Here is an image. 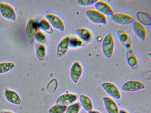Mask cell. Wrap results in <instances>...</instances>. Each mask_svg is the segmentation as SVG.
<instances>
[{
    "instance_id": "18",
    "label": "cell",
    "mask_w": 151,
    "mask_h": 113,
    "mask_svg": "<svg viewBox=\"0 0 151 113\" xmlns=\"http://www.w3.org/2000/svg\"><path fill=\"white\" fill-rule=\"evenodd\" d=\"M80 101L83 108L89 113L92 111L93 105L90 99L87 96L83 95L80 97Z\"/></svg>"
},
{
    "instance_id": "8",
    "label": "cell",
    "mask_w": 151,
    "mask_h": 113,
    "mask_svg": "<svg viewBox=\"0 0 151 113\" xmlns=\"http://www.w3.org/2000/svg\"><path fill=\"white\" fill-rule=\"evenodd\" d=\"M45 18L50 24L54 28L63 31L64 26L62 20L58 16L51 14H47Z\"/></svg>"
},
{
    "instance_id": "14",
    "label": "cell",
    "mask_w": 151,
    "mask_h": 113,
    "mask_svg": "<svg viewBox=\"0 0 151 113\" xmlns=\"http://www.w3.org/2000/svg\"><path fill=\"white\" fill-rule=\"evenodd\" d=\"M4 94L6 99L11 103L19 104L21 102L19 96L17 92L14 91L6 89L4 91Z\"/></svg>"
},
{
    "instance_id": "6",
    "label": "cell",
    "mask_w": 151,
    "mask_h": 113,
    "mask_svg": "<svg viewBox=\"0 0 151 113\" xmlns=\"http://www.w3.org/2000/svg\"><path fill=\"white\" fill-rule=\"evenodd\" d=\"M105 92L110 96L117 99L121 98L119 91L114 84L110 82H105L101 85Z\"/></svg>"
},
{
    "instance_id": "19",
    "label": "cell",
    "mask_w": 151,
    "mask_h": 113,
    "mask_svg": "<svg viewBox=\"0 0 151 113\" xmlns=\"http://www.w3.org/2000/svg\"><path fill=\"white\" fill-rule=\"evenodd\" d=\"M76 33L79 38L84 41H89L91 38L90 32L85 28H80L77 29L76 31Z\"/></svg>"
},
{
    "instance_id": "24",
    "label": "cell",
    "mask_w": 151,
    "mask_h": 113,
    "mask_svg": "<svg viewBox=\"0 0 151 113\" xmlns=\"http://www.w3.org/2000/svg\"><path fill=\"white\" fill-rule=\"evenodd\" d=\"M127 62L129 66H134L137 64V59L131 51L129 50L127 51Z\"/></svg>"
},
{
    "instance_id": "29",
    "label": "cell",
    "mask_w": 151,
    "mask_h": 113,
    "mask_svg": "<svg viewBox=\"0 0 151 113\" xmlns=\"http://www.w3.org/2000/svg\"><path fill=\"white\" fill-rule=\"evenodd\" d=\"M97 1V0H78L77 3L81 6H89L95 4Z\"/></svg>"
},
{
    "instance_id": "9",
    "label": "cell",
    "mask_w": 151,
    "mask_h": 113,
    "mask_svg": "<svg viewBox=\"0 0 151 113\" xmlns=\"http://www.w3.org/2000/svg\"><path fill=\"white\" fill-rule=\"evenodd\" d=\"M97 11L104 15L111 16L113 14V11L107 3L102 1H98L94 5Z\"/></svg>"
},
{
    "instance_id": "10",
    "label": "cell",
    "mask_w": 151,
    "mask_h": 113,
    "mask_svg": "<svg viewBox=\"0 0 151 113\" xmlns=\"http://www.w3.org/2000/svg\"><path fill=\"white\" fill-rule=\"evenodd\" d=\"M133 29L136 35L140 40L144 41L146 37V31L143 25L138 21L133 24Z\"/></svg>"
},
{
    "instance_id": "5",
    "label": "cell",
    "mask_w": 151,
    "mask_h": 113,
    "mask_svg": "<svg viewBox=\"0 0 151 113\" xmlns=\"http://www.w3.org/2000/svg\"><path fill=\"white\" fill-rule=\"evenodd\" d=\"M0 11L2 15L6 19L13 21L15 20V12L10 6L6 4L0 3Z\"/></svg>"
},
{
    "instance_id": "15",
    "label": "cell",
    "mask_w": 151,
    "mask_h": 113,
    "mask_svg": "<svg viewBox=\"0 0 151 113\" xmlns=\"http://www.w3.org/2000/svg\"><path fill=\"white\" fill-rule=\"evenodd\" d=\"M103 99L105 109L108 113H119L118 108L113 100L107 97L103 98Z\"/></svg>"
},
{
    "instance_id": "4",
    "label": "cell",
    "mask_w": 151,
    "mask_h": 113,
    "mask_svg": "<svg viewBox=\"0 0 151 113\" xmlns=\"http://www.w3.org/2000/svg\"><path fill=\"white\" fill-rule=\"evenodd\" d=\"M37 27V23L32 20H29L27 24L26 34L27 41L30 44H32L34 42Z\"/></svg>"
},
{
    "instance_id": "31",
    "label": "cell",
    "mask_w": 151,
    "mask_h": 113,
    "mask_svg": "<svg viewBox=\"0 0 151 113\" xmlns=\"http://www.w3.org/2000/svg\"><path fill=\"white\" fill-rule=\"evenodd\" d=\"M119 113H128L125 110L123 109H121L119 111Z\"/></svg>"
},
{
    "instance_id": "23",
    "label": "cell",
    "mask_w": 151,
    "mask_h": 113,
    "mask_svg": "<svg viewBox=\"0 0 151 113\" xmlns=\"http://www.w3.org/2000/svg\"><path fill=\"white\" fill-rule=\"evenodd\" d=\"M15 64L12 62H4L0 63V74L5 73L12 69Z\"/></svg>"
},
{
    "instance_id": "22",
    "label": "cell",
    "mask_w": 151,
    "mask_h": 113,
    "mask_svg": "<svg viewBox=\"0 0 151 113\" xmlns=\"http://www.w3.org/2000/svg\"><path fill=\"white\" fill-rule=\"evenodd\" d=\"M67 108V106L65 105H56L49 109V113H64Z\"/></svg>"
},
{
    "instance_id": "27",
    "label": "cell",
    "mask_w": 151,
    "mask_h": 113,
    "mask_svg": "<svg viewBox=\"0 0 151 113\" xmlns=\"http://www.w3.org/2000/svg\"><path fill=\"white\" fill-rule=\"evenodd\" d=\"M83 44L82 41L78 38H73L70 40V45L71 47H76L81 46Z\"/></svg>"
},
{
    "instance_id": "16",
    "label": "cell",
    "mask_w": 151,
    "mask_h": 113,
    "mask_svg": "<svg viewBox=\"0 0 151 113\" xmlns=\"http://www.w3.org/2000/svg\"><path fill=\"white\" fill-rule=\"evenodd\" d=\"M136 16L138 21L142 25L147 26L151 25V16L148 13L144 11H139L137 13Z\"/></svg>"
},
{
    "instance_id": "2",
    "label": "cell",
    "mask_w": 151,
    "mask_h": 113,
    "mask_svg": "<svg viewBox=\"0 0 151 113\" xmlns=\"http://www.w3.org/2000/svg\"><path fill=\"white\" fill-rule=\"evenodd\" d=\"M86 14L88 19L93 23L104 25L106 23V18L105 15L96 10H88Z\"/></svg>"
},
{
    "instance_id": "12",
    "label": "cell",
    "mask_w": 151,
    "mask_h": 113,
    "mask_svg": "<svg viewBox=\"0 0 151 113\" xmlns=\"http://www.w3.org/2000/svg\"><path fill=\"white\" fill-rule=\"evenodd\" d=\"M70 38L66 36L60 42L57 49V55L58 57H61L67 52L70 45Z\"/></svg>"
},
{
    "instance_id": "28",
    "label": "cell",
    "mask_w": 151,
    "mask_h": 113,
    "mask_svg": "<svg viewBox=\"0 0 151 113\" xmlns=\"http://www.w3.org/2000/svg\"><path fill=\"white\" fill-rule=\"evenodd\" d=\"M58 86V82L55 79H53L48 84L47 89L50 91L55 92Z\"/></svg>"
},
{
    "instance_id": "30",
    "label": "cell",
    "mask_w": 151,
    "mask_h": 113,
    "mask_svg": "<svg viewBox=\"0 0 151 113\" xmlns=\"http://www.w3.org/2000/svg\"><path fill=\"white\" fill-rule=\"evenodd\" d=\"M102 36H99L97 37V40L99 42V41H101L102 40Z\"/></svg>"
},
{
    "instance_id": "21",
    "label": "cell",
    "mask_w": 151,
    "mask_h": 113,
    "mask_svg": "<svg viewBox=\"0 0 151 113\" xmlns=\"http://www.w3.org/2000/svg\"><path fill=\"white\" fill-rule=\"evenodd\" d=\"M36 53L37 57L41 61H43L45 58L46 49L42 44H39L36 46Z\"/></svg>"
},
{
    "instance_id": "32",
    "label": "cell",
    "mask_w": 151,
    "mask_h": 113,
    "mask_svg": "<svg viewBox=\"0 0 151 113\" xmlns=\"http://www.w3.org/2000/svg\"><path fill=\"white\" fill-rule=\"evenodd\" d=\"M89 113H101L99 112L96 111H92L91 112H90Z\"/></svg>"
},
{
    "instance_id": "1",
    "label": "cell",
    "mask_w": 151,
    "mask_h": 113,
    "mask_svg": "<svg viewBox=\"0 0 151 113\" xmlns=\"http://www.w3.org/2000/svg\"><path fill=\"white\" fill-rule=\"evenodd\" d=\"M114 49V41L112 34H108L104 38L102 43V50L104 55L107 58L111 57Z\"/></svg>"
},
{
    "instance_id": "25",
    "label": "cell",
    "mask_w": 151,
    "mask_h": 113,
    "mask_svg": "<svg viewBox=\"0 0 151 113\" xmlns=\"http://www.w3.org/2000/svg\"><path fill=\"white\" fill-rule=\"evenodd\" d=\"M80 109V105L79 103H74L68 106L65 113H78Z\"/></svg>"
},
{
    "instance_id": "3",
    "label": "cell",
    "mask_w": 151,
    "mask_h": 113,
    "mask_svg": "<svg viewBox=\"0 0 151 113\" xmlns=\"http://www.w3.org/2000/svg\"><path fill=\"white\" fill-rule=\"evenodd\" d=\"M111 19L117 24L125 25L132 23L135 20V18L126 14L117 13L113 14L111 16Z\"/></svg>"
},
{
    "instance_id": "17",
    "label": "cell",
    "mask_w": 151,
    "mask_h": 113,
    "mask_svg": "<svg viewBox=\"0 0 151 113\" xmlns=\"http://www.w3.org/2000/svg\"><path fill=\"white\" fill-rule=\"evenodd\" d=\"M117 34L119 39L122 44L127 49L130 48L132 43L129 35L126 33L121 30H118Z\"/></svg>"
},
{
    "instance_id": "20",
    "label": "cell",
    "mask_w": 151,
    "mask_h": 113,
    "mask_svg": "<svg viewBox=\"0 0 151 113\" xmlns=\"http://www.w3.org/2000/svg\"><path fill=\"white\" fill-rule=\"evenodd\" d=\"M37 22L38 26L42 30L50 34L53 33V29L47 21L44 19H41L38 20Z\"/></svg>"
},
{
    "instance_id": "11",
    "label": "cell",
    "mask_w": 151,
    "mask_h": 113,
    "mask_svg": "<svg viewBox=\"0 0 151 113\" xmlns=\"http://www.w3.org/2000/svg\"><path fill=\"white\" fill-rule=\"evenodd\" d=\"M82 73V69L79 63L74 62L70 70V76L72 81L76 83L81 77Z\"/></svg>"
},
{
    "instance_id": "33",
    "label": "cell",
    "mask_w": 151,
    "mask_h": 113,
    "mask_svg": "<svg viewBox=\"0 0 151 113\" xmlns=\"http://www.w3.org/2000/svg\"><path fill=\"white\" fill-rule=\"evenodd\" d=\"M0 113H14L13 112L9 111H4L1 112Z\"/></svg>"
},
{
    "instance_id": "7",
    "label": "cell",
    "mask_w": 151,
    "mask_h": 113,
    "mask_svg": "<svg viewBox=\"0 0 151 113\" xmlns=\"http://www.w3.org/2000/svg\"><path fill=\"white\" fill-rule=\"evenodd\" d=\"M145 88L144 85L142 82L137 81H131L124 84L122 87V89L124 91L133 92Z\"/></svg>"
},
{
    "instance_id": "13",
    "label": "cell",
    "mask_w": 151,
    "mask_h": 113,
    "mask_svg": "<svg viewBox=\"0 0 151 113\" xmlns=\"http://www.w3.org/2000/svg\"><path fill=\"white\" fill-rule=\"evenodd\" d=\"M77 99L75 95L71 94H64L60 96L56 101L57 104L68 105L75 102Z\"/></svg>"
},
{
    "instance_id": "26",
    "label": "cell",
    "mask_w": 151,
    "mask_h": 113,
    "mask_svg": "<svg viewBox=\"0 0 151 113\" xmlns=\"http://www.w3.org/2000/svg\"><path fill=\"white\" fill-rule=\"evenodd\" d=\"M35 38L37 41L41 44H45L47 43V39L45 36L40 31L37 32Z\"/></svg>"
}]
</instances>
